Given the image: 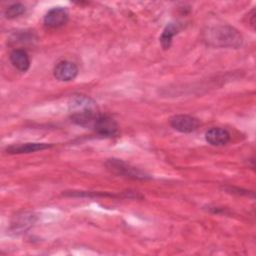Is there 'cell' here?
I'll return each mask as SVG.
<instances>
[{"label": "cell", "mask_w": 256, "mask_h": 256, "mask_svg": "<svg viewBox=\"0 0 256 256\" xmlns=\"http://www.w3.org/2000/svg\"><path fill=\"white\" fill-rule=\"evenodd\" d=\"M204 39L209 45L224 48H239L243 43V37L239 31L229 25L209 28L205 32Z\"/></svg>", "instance_id": "2"}, {"label": "cell", "mask_w": 256, "mask_h": 256, "mask_svg": "<svg viewBox=\"0 0 256 256\" xmlns=\"http://www.w3.org/2000/svg\"><path fill=\"white\" fill-rule=\"evenodd\" d=\"M206 141L213 146H223L230 141V133L220 127H212L205 133Z\"/></svg>", "instance_id": "8"}, {"label": "cell", "mask_w": 256, "mask_h": 256, "mask_svg": "<svg viewBox=\"0 0 256 256\" xmlns=\"http://www.w3.org/2000/svg\"><path fill=\"white\" fill-rule=\"evenodd\" d=\"M182 25L180 23H169L163 30L161 36H160V43L163 49L167 50L170 48L172 44L173 37L178 34V32L181 30Z\"/></svg>", "instance_id": "11"}, {"label": "cell", "mask_w": 256, "mask_h": 256, "mask_svg": "<svg viewBox=\"0 0 256 256\" xmlns=\"http://www.w3.org/2000/svg\"><path fill=\"white\" fill-rule=\"evenodd\" d=\"M69 18L68 11L63 7L51 8L44 16V24L48 28H59L64 26Z\"/></svg>", "instance_id": "7"}, {"label": "cell", "mask_w": 256, "mask_h": 256, "mask_svg": "<svg viewBox=\"0 0 256 256\" xmlns=\"http://www.w3.org/2000/svg\"><path fill=\"white\" fill-rule=\"evenodd\" d=\"M98 135L103 137H114L119 133V127L116 121L106 114H98L92 128Z\"/></svg>", "instance_id": "4"}, {"label": "cell", "mask_w": 256, "mask_h": 256, "mask_svg": "<svg viewBox=\"0 0 256 256\" xmlns=\"http://www.w3.org/2000/svg\"><path fill=\"white\" fill-rule=\"evenodd\" d=\"M53 74H54V77L59 81H62V82L72 81L78 75V67L75 63L71 61L63 60L58 62L55 65L53 69Z\"/></svg>", "instance_id": "6"}, {"label": "cell", "mask_w": 256, "mask_h": 256, "mask_svg": "<svg viewBox=\"0 0 256 256\" xmlns=\"http://www.w3.org/2000/svg\"><path fill=\"white\" fill-rule=\"evenodd\" d=\"M52 146L53 144H48V143H38V142L23 143V144L11 145L6 148V151L9 154H23V153H31L39 150L48 149Z\"/></svg>", "instance_id": "9"}, {"label": "cell", "mask_w": 256, "mask_h": 256, "mask_svg": "<svg viewBox=\"0 0 256 256\" xmlns=\"http://www.w3.org/2000/svg\"><path fill=\"white\" fill-rule=\"evenodd\" d=\"M105 165L111 173H113L117 176L126 177V178H130V179H134V180L151 179V176L149 174H147L146 172H144V171L140 170L139 168L134 167L120 159H116V158L108 159L106 161Z\"/></svg>", "instance_id": "3"}, {"label": "cell", "mask_w": 256, "mask_h": 256, "mask_svg": "<svg viewBox=\"0 0 256 256\" xmlns=\"http://www.w3.org/2000/svg\"><path fill=\"white\" fill-rule=\"evenodd\" d=\"M170 125L176 131L181 133H191L200 126L199 119L186 114L175 115L170 119Z\"/></svg>", "instance_id": "5"}, {"label": "cell", "mask_w": 256, "mask_h": 256, "mask_svg": "<svg viewBox=\"0 0 256 256\" xmlns=\"http://www.w3.org/2000/svg\"><path fill=\"white\" fill-rule=\"evenodd\" d=\"M254 19H255V10L253 9L252 11H251V16H250V20H249V23H250V25L254 28V26H255V21H254Z\"/></svg>", "instance_id": "13"}, {"label": "cell", "mask_w": 256, "mask_h": 256, "mask_svg": "<svg viewBox=\"0 0 256 256\" xmlns=\"http://www.w3.org/2000/svg\"><path fill=\"white\" fill-rule=\"evenodd\" d=\"M70 119L76 125L92 128V125L99 114L93 99L86 95H73L68 103Z\"/></svg>", "instance_id": "1"}, {"label": "cell", "mask_w": 256, "mask_h": 256, "mask_svg": "<svg viewBox=\"0 0 256 256\" xmlns=\"http://www.w3.org/2000/svg\"><path fill=\"white\" fill-rule=\"evenodd\" d=\"M9 58L11 64L21 72H26L30 68V58L24 49L12 50Z\"/></svg>", "instance_id": "10"}, {"label": "cell", "mask_w": 256, "mask_h": 256, "mask_svg": "<svg viewBox=\"0 0 256 256\" xmlns=\"http://www.w3.org/2000/svg\"><path fill=\"white\" fill-rule=\"evenodd\" d=\"M25 12V6L21 3H14L5 10V16L8 19H15Z\"/></svg>", "instance_id": "12"}]
</instances>
